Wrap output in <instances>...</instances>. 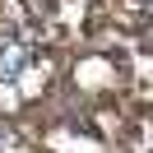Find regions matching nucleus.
<instances>
[{
  "label": "nucleus",
  "instance_id": "f257e3e1",
  "mask_svg": "<svg viewBox=\"0 0 153 153\" xmlns=\"http://www.w3.org/2000/svg\"><path fill=\"white\" fill-rule=\"evenodd\" d=\"M28 65V42L23 37H0V84H14Z\"/></svg>",
  "mask_w": 153,
  "mask_h": 153
}]
</instances>
